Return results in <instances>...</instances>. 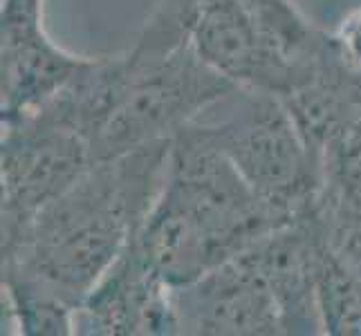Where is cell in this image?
Here are the masks:
<instances>
[{
	"label": "cell",
	"mask_w": 361,
	"mask_h": 336,
	"mask_svg": "<svg viewBox=\"0 0 361 336\" xmlns=\"http://www.w3.org/2000/svg\"><path fill=\"white\" fill-rule=\"evenodd\" d=\"M256 23V27L301 70L314 77L330 52V32L319 30L303 16L294 0H235Z\"/></svg>",
	"instance_id": "cell-11"
},
{
	"label": "cell",
	"mask_w": 361,
	"mask_h": 336,
	"mask_svg": "<svg viewBox=\"0 0 361 336\" xmlns=\"http://www.w3.org/2000/svg\"><path fill=\"white\" fill-rule=\"evenodd\" d=\"M186 336H285L281 309L256 267L240 254L186 285H173Z\"/></svg>",
	"instance_id": "cell-9"
},
{
	"label": "cell",
	"mask_w": 361,
	"mask_h": 336,
	"mask_svg": "<svg viewBox=\"0 0 361 336\" xmlns=\"http://www.w3.org/2000/svg\"><path fill=\"white\" fill-rule=\"evenodd\" d=\"M319 240L321 244L317 290L323 334L361 336V280L326 247L321 233Z\"/></svg>",
	"instance_id": "cell-12"
},
{
	"label": "cell",
	"mask_w": 361,
	"mask_h": 336,
	"mask_svg": "<svg viewBox=\"0 0 361 336\" xmlns=\"http://www.w3.org/2000/svg\"><path fill=\"white\" fill-rule=\"evenodd\" d=\"M218 146L260 202L283 218L312 206L321 175L283 99L235 85L191 121Z\"/></svg>",
	"instance_id": "cell-4"
},
{
	"label": "cell",
	"mask_w": 361,
	"mask_h": 336,
	"mask_svg": "<svg viewBox=\"0 0 361 336\" xmlns=\"http://www.w3.org/2000/svg\"><path fill=\"white\" fill-rule=\"evenodd\" d=\"M169 142L94 164L0 251V271L27 276L70 305L81 301L142 229L169 164Z\"/></svg>",
	"instance_id": "cell-1"
},
{
	"label": "cell",
	"mask_w": 361,
	"mask_h": 336,
	"mask_svg": "<svg viewBox=\"0 0 361 336\" xmlns=\"http://www.w3.org/2000/svg\"><path fill=\"white\" fill-rule=\"evenodd\" d=\"M330 41L339 63L353 74H361V7L350 9L330 30Z\"/></svg>",
	"instance_id": "cell-13"
},
{
	"label": "cell",
	"mask_w": 361,
	"mask_h": 336,
	"mask_svg": "<svg viewBox=\"0 0 361 336\" xmlns=\"http://www.w3.org/2000/svg\"><path fill=\"white\" fill-rule=\"evenodd\" d=\"M123 58L121 97L92 144L94 161L173 139L235 88L193 47L184 0L161 3Z\"/></svg>",
	"instance_id": "cell-3"
},
{
	"label": "cell",
	"mask_w": 361,
	"mask_h": 336,
	"mask_svg": "<svg viewBox=\"0 0 361 336\" xmlns=\"http://www.w3.org/2000/svg\"><path fill=\"white\" fill-rule=\"evenodd\" d=\"M83 336H173L180 334L173 285L148 260L137 235L74 314Z\"/></svg>",
	"instance_id": "cell-8"
},
{
	"label": "cell",
	"mask_w": 361,
	"mask_h": 336,
	"mask_svg": "<svg viewBox=\"0 0 361 336\" xmlns=\"http://www.w3.org/2000/svg\"><path fill=\"white\" fill-rule=\"evenodd\" d=\"M285 222L290 218L260 202L218 146L186 123L171 139L164 182L137 242L171 285H186Z\"/></svg>",
	"instance_id": "cell-2"
},
{
	"label": "cell",
	"mask_w": 361,
	"mask_h": 336,
	"mask_svg": "<svg viewBox=\"0 0 361 336\" xmlns=\"http://www.w3.org/2000/svg\"><path fill=\"white\" fill-rule=\"evenodd\" d=\"M193 47L233 85L285 97L307 81L235 0H184Z\"/></svg>",
	"instance_id": "cell-7"
},
{
	"label": "cell",
	"mask_w": 361,
	"mask_h": 336,
	"mask_svg": "<svg viewBox=\"0 0 361 336\" xmlns=\"http://www.w3.org/2000/svg\"><path fill=\"white\" fill-rule=\"evenodd\" d=\"M319 231L310 209L265 233L243 256L256 267L276 301L285 336L323 334L319 309Z\"/></svg>",
	"instance_id": "cell-10"
},
{
	"label": "cell",
	"mask_w": 361,
	"mask_h": 336,
	"mask_svg": "<svg viewBox=\"0 0 361 336\" xmlns=\"http://www.w3.org/2000/svg\"><path fill=\"white\" fill-rule=\"evenodd\" d=\"M348 74H350V94L355 99L357 108L361 110V74H353V72H348Z\"/></svg>",
	"instance_id": "cell-14"
},
{
	"label": "cell",
	"mask_w": 361,
	"mask_h": 336,
	"mask_svg": "<svg viewBox=\"0 0 361 336\" xmlns=\"http://www.w3.org/2000/svg\"><path fill=\"white\" fill-rule=\"evenodd\" d=\"M88 58L47 34L43 0H0V121L39 110Z\"/></svg>",
	"instance_id": "cell-6"
},
{
	"label": "cell",
	"mask_w": 361,
	"mask_h": 336,
	"mask_svg": "<svg viewBox=\"0 0 361 336\" xmlns=\"http://www.w3.org/2000/svg\"><path fill=\"white\" fill-rule=\"evenodd\" d=\"M3 224L0 251L14 247L41 211L66 193L94 159L83 137L41 112L0 121Z\"/></svg>",
	"instance_id": "cell-5"
}]
</instances>
